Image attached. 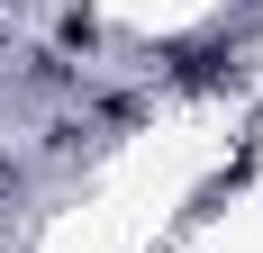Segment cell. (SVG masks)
I'll list each match as a JSON object with an SVG mask.
<instances>
[{
  "mask_svg": "<svg viewBox=\"0 0 263 253\" xmlns=\"http://www.w3.org/2000/svg\"><path fill=\"white\" fill-rule=\"evenodd\" d=\"M54 36H64L73 54H91V46H100V18H91V9H64V18H54Z\"/></svg>",
  "mask_w": 263,
  "mask_h": 253,
  "instance_id": "cell-2",
  "label": "cell"
},
{
  "mask_svg": "<svg viewBox=\"0 0 263 253\" xmlns=\"http://www.w3.org/2000/svg\"><path fill=\"white\" fill-rule=\"evenodd\" d=\"M182 81H191V91H218V81H236V54H218V46H191V54H182Z\"/></svg>",
  "mask_w": 263,
  "mask_h": 253,
  "instance_id": "cell-1",
  "label": "cell"
}]
</instances>
